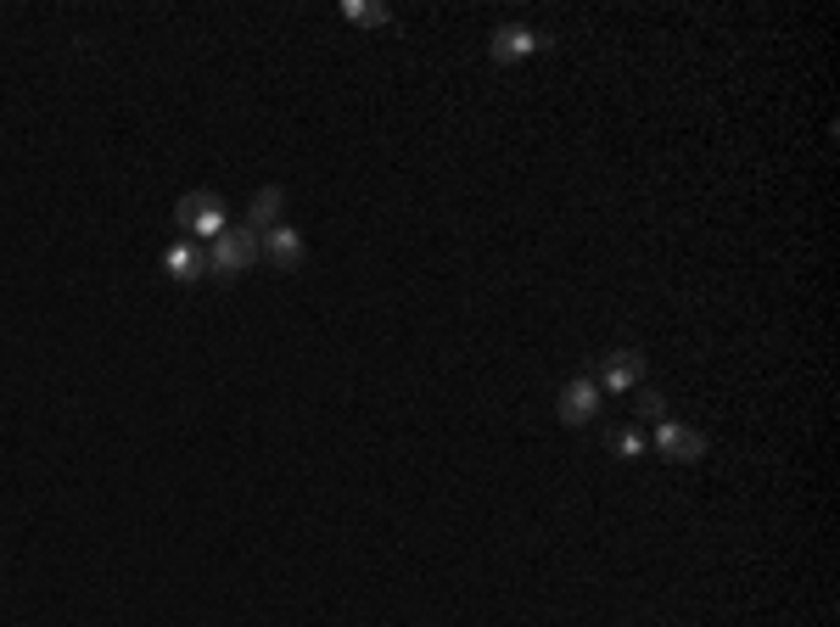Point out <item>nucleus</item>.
I'll return each mask as SVG.
<instances>
[{"mask_svg": "<svg viewBox=\"0 0 840 627\" xmlns=\"http://www.w3.org/2000/svg\"><path fill=\"white\" fill-rule=\"evenodd\" d=\"M600 393H633V387H645V353L638 348H611L606 359H600V381H595Z\"/></svg>", "mask_w": 840, "mask_h": 627, "instance_id": "5", "label": "nucleus"}, {"mask_svg": "<svg viewBox=\"0 0 840 627\" xmlns=\"http://www.w3.org/2000/svg\"><path fill=\"white\" fill-rule=\"evenodd\" d=\"M611 454H617V460H638V454H645V438H638L633 426H617V431H611Z\"/></svg>", "mask_w": 840, "mask_h": 627, "instance_id": "12", "label": "nucleus"}, {"mask_svg": "<svg viewBox=\"0 0 840 627\" xmlns=\"http://www.w3.org/2000/svg\"><path fill=\"white\" fill-rule=\"evenodd\" d=\"M543 45H550V34H538V28H527V23H505V28H493V39H487V57L499 62V68H510V62L538 57Z\"/></svg>", "mask_w": 840, "mask_h": 627, "instance_id": "4", "label": "nucleus"}, {"mask_svg": "<svg viewBox=\"0 0 840 627\" xmlns=\"http://www.w3.org/2000/svg\"><path fill=\"white\" fill-rule=\"evenodd\" d=\"M342 18L359 28H381V23H392V7H381V0H342Z\"/></svg>", "mask_w": 840, "mask_h": 627, "instance_id": "10", "label": "nucleus"}, {"mask_svg": "<svg viewBox=\"0 0 840 627\" xmlns=\"http://www.w3.org/2000/svg\"><path fill=\"white\" fill-rule=\"evenodd\" d=\"M633 415L638 420H667V398L656 387H633Z\"/></svg>", "mask_w": 840, "mask_h": 627, "instance_id": "11", "label": "nucleus"}, {"mask_svg": "<svg viewBox=\"0 0 840 627\" xmlns=\"http://www.w3.org/2000/svg\"><path fill=\"white\" fill-rule=\"evenodd\" d=\"M174 224L191 230L196 241H219L230 224H225V202L219 190H185V197L174 202Z\"/></svg>", "mask_w": 840, "mask_h": 627, "instance_id": "2", "label": "nucleus"}, {"mask_svg": "<svg viewBox=\"0 0 840 627\" xmlns=\"http://www.w3.org/2000/svg\"><path fill=\"white\" fill-rule=\"evenodd\" d=\"M280 213H286V190H280V185H258V190H253V202H246V224L264 235V230L280 224Z\"/></svg>", "mask_w": 840, "mask_h": 627, "instance_id": "9", "label": "nucleus"}, {"mask_svg": "<svg viewBox=\"0 0 840 627\" xmlns=\"http://www.w3.org/2000/svg\"><path fill=\"white\" fill-rule=\"evenodd\" d=\"M258 253L269 258V269H280V275H291V269H303V258H309V241L291 230V224H275V230H264L258 235Z\"/></svg>", "mask_w": 840, "mask_h": 627, "instance_id": "7", "label": "nucleus"}, {"mask_svg": "<svg viewBox=\"0 0 840 627\" xmlns=\"http://www.w3.org/2000/svg\"><path fill=\"white\" fill-rule=\"evenodd\" d=\"M656 449H661V460H672V465H695V460H706L712 438L667 415V420H656Z\"/></svg>", "mask_w": 840, "mask_h": 627, "instance_id": "3", "label": "nucleus"}, {"mask_svg": "<svg viewBox=\"0 0 840 627\" xmlns=\"http://www.w3.org/2000/svg\"><path fill=\"white\" fill-rule=\"evenodd\" d=\"M555 415L561 426H588V420H600V387L588 375H566V387L555 398Z\"/></svg>", "mask_w": 840, "mask_h": 627, "instance_id": "6", "label": "nucleus"}, {"mask_svg": "<svg viewBox=\"0 0 840 627\" xmlns=\"http://www.w3.org/2000/svg\"><path fill=\"white\" fill-rule=\"evenodd\" d=\"M163 275L180 280V286H185V280H203V275H208V247H203V241H185V235L169 241V253H163Z\"/></svg>", "mask_w": 840, "mask_h": 627, "instance_id": "8", "label": "nucleus"}, {"mask_svg": "<svg viewBox=\"0 0 840 627\" xmlns=\"http://www.w3.org/2000/svg\"><path fill=\"white\" fill-rule=\"evenodd\" d=\"M258 258H264V253H258V230H253V224H230V230L214 241V247H208V275L241 280Z\"/></svg>", "mask_w": 840, "mask_h": 627, "instance_id": "1", "label": "nucleus"}]
</instances>
